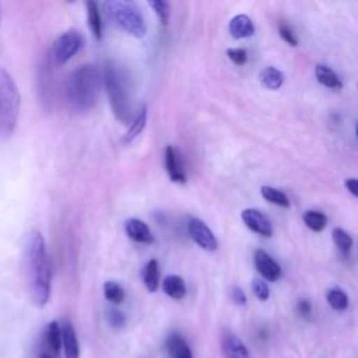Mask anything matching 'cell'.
<instances>
[{"label":"cell","instance_id":"44dd1931","mask_svg":"<svg viewBox=\"0 0 358 358\" xmlns=\"http://www.w3.org/2000/svg\"><path fill=\"white\" fill-rule=\"evenodd\" d=\"M158 281H159V268H158V262L155 259H151L147 262L144 271H143V282L144 287L150 292H155L158 288Z\"/></svg>","mask_w":358,"mask_h":358},{"label":"cell","instance_id":"ba28073f","mask_svg":"<svg viewBox=\"0 0 358 358\" xmlns=\"http://www.w3.org/2000/svg\"><path fill=\"white\" fill-rule=\"evenodd\" d=\"M241 217H242V221L245 222V225L255 234L262 235V236L273 235L271 222L262 211H259L256 208H245L241 213Z\"/></svg>","mask_w":358,"mask_h":358},{"label":"cell","instance_id":"4dcf8cb0","mask_svg":"<svg viewBox=\"0 0 358 358\" xmlns=\"http://www.w3.org/2000/svg\"><path fill=\"white\" fill-rule=\"evenodd\" d=\"M252 291L260 301H267L270 296V289L262 278H255L252 281Z\"/></svg>","mask_w":358,"mask_h":358},{"label":"cell","instance_id":"484cf974","mask_svg":"<svg viewBox=\"0 0 358 358\" xmlns=\"http://www.w3.org/2000/svg\"><path fill=\"white\" fill-rule=\"evenodd\" d=\"M333 241H334L337 249L344 256L350 255L351 248H352V238L347 231H344L343 228H334L333 229Z\"/></svg>","mask_w":358,"mask_h":358},{"label":"cell","instance_id":"e575fe53","mask_svg":"<svg viewBox=\"0 0 358 358\" xmlns=\"http://www.w3.org/2000/svg\"><path fill=\"white\" fill-rule=\"evenodd\" d=\"M344 185H345L347 190H348L354 197L358 196V182H357L355 178H348V179H345Z\"/></svg>","mask_w":358,"mask_h":358},{"label":"cell","instance_id":"5bb4252c","mask_svg":"<svg viewBox=\"0 0 358 358\" xmlns=\"http://www.w3.org/2000/svg\"><path fill=\"white\" fill-rule=\"evenodd\" d=\"M229 34L236 38V39H243V38H249L255 34V25L253 21L250 20V17H248L246 14H238L235 15L228 25Z\"/></svg>","mask_w":358,"mask_h":358},{"label":"cell","instance_id":"603a6c76","mask_svg":"<svg viewBox=\"0 0 358 358\" xmlns=\"http://www.w3.org/2000/svg\"><path fill=\"white\" fill-rule=\"evenodd\" d=\"M303 222L305 225L315 231V232H320L326 228L327 225V217L322 213V211H316V210H308L303 213Z\"/></svg>","mask_w":358,"mask_h":358},{"label":"cell","instance_id":"2e32d148","mask_svg":"<svg viewBox=\"0 0 358 358\" xmlns=\"http://www.w3.org/2000/svg\"><path fill=\"white\" fill-rule=\"evenodd\" d=\"M315 76H316V80L319 81V84H322L323 87H327L330 90H341L343 88V83H341L340 77L326 64H317L315 67Z\"/></svg>","mask_w":358,"mask_h":358},{"label":"cell","instance_id":"8992f818","mask_svg":"<svg viewBox=\"0 0 358 358\" xmlns=\"http://www.w3.org/2000/svg\"><path fill=\"white\" fill-rule=\"evenodd\" d=\"M84 38L76 29H69L63 32L52 46V60L56 66H62L67 63L83 46Z\"/></svg>","mask_w":358,"mask_h":358},{"label":"cell","instance_id":"836d02e7","mask_svg":"<svg viewBox=\"0 0 358 358\" xmlns=\"http://www.w3.org/2000/svg\"><path fill=\"white\" fill-rule=\"evenodd\" d=\"M232 301L236 303V305H239V306H243L245 303H246V295H245V292H243V289L242 288H239V287H234L232 288Z\"/></svg>","mask_w":358,"mask_h":358},{"label":"cell","instance_id":"e0dca14e","mask_svg":"<svg viewBox=\"0 0 358 358\" xmlns=\"http://www.w3.org/2000/svg\"><path fill=\"white\" fill-rule=\"evenodd\" d=\"M145 123H147V105H141V108L138 109L137 115L134 116V119L130 122L129 124V129L126 131V134L123 136V143L124 144H129L131 143L141 131L145 127Z\"/></svg>","mask_w":358,"mask_h":358},{"label":"cell","instance_id":"7402d4cb","mask_svg":"<svg viewBox=\"0 0 358 358\" xmlns=\"http://www.w3.org/2000/svg\"><path fill=\"white\" fill-rule=\"evenodd\" d=\"M45 341L53 354H59L62 348V329L57 322H50L45 329Z\"/></svg>","mask_w":358,"mask_h":358},{"label":"cell","instance_id":"ffe728a7","mask_svg":"<svg viewBox=\"0 0 358 358\" xmlns=\"http://www.w3.org/2000/svg\"><path fill=\"white\" fill-rule=\"evenodd\" d=\"M85 8H87L88 27H90L91 32L94 34V36L96 39H101L102 38V20H101V14H99V7L95 1L90 0L85 3Z\"/></svg>","mask_w":358,"mask_h":358},{"label":"cell","instance_id":"8fae6325","mask_svg":"<svg viewBox=\"0 0 358 358\" xmlns=\"http://www.w3.org/2000/svg\"><path fill=\"white\" fill-rule=\"evenodd\" d=\"M221 348L227 358H250L249 351L242 340L228 330L222 331Z\"/></svg>","mask_w":358,"mask_h":358},{"label":"cell","instance_id":"d6986e66","mask_svg":"<svg viewBox=\"0 0 358 358\" xmlns=\"http://www.w3.org/2000/svg\"><path fill=\"white\" fill-rule=\"evenodd\" d=\"M259 80L267 90H278L284 84V73L273 66L263 69L259 74Z\"/></svg>","mask_w":358,"mask_h":358},{"label":"cell","instance_id":"ac0fdd59","mask_svg":"<svg viewBox=\"0 0 358 358\" xmlns=\"http://www.w3.org/2000/svg\"><path fill=\"white\" fill-rule=\"evenodd\" d=\"M162 289L172 299H182L186 295V284L183 278L176 274H171L164 278Z\"/></svg>","mask_w":358,"mask_h":358},{"label":"cell","instance_id":"d6a6232c","mask_svg":"<svg viewBox=\"0 0 358 358\" xmlns=\"http://www.w3.org/2000/svg\"><path fill=\"white\" fill-rule=\"evenodd\" d=\"M296 310L302 319H310L312 316V305L308 299H299L296 305Z\"/></svg>","mask_w":358,"mask_h":358},{"label":"cell","instance_id":"4fadbf2b","mask_svg":"<svg viewBox=\"0 0 358 358\" xmlns=\"http://www.w3.org/2000/svg\"><path fill=\"white\" fill-rule=\"evenodd\" d=\"M62 329V347L64 358H80V345L76 330L70 322H64Z\"/></svg>","mask_w":358,"mask_h":358},{"label":"cell","instance_id":"d4e9b609","mask_svg":"<svg viewBox=\"0 0 358 358\" xmlns=\"http://www.w3.org/2000/svg\"><path fill=\"white\" fill-rule=\"evenodd\" d=\"M260 193L263 196L264 200L270 201L271 204H275V206H280V207H289V200L287 197L285 193H282L281 190L275 189V187H271V186H262L260 189Z\"/></svg>","mask_w":358,"mask_h":358},{"label":"cell","instance_id":"cb8c5ba5","mask_svg":"<svg viewBox=\"0 0 358 358\" xmlns=\"http://www.w3.org/2000/svg\"><path fill=\"white\" fill-rule=\"evenodd\" d=\"M327 303L334 310H345L348 308V296L340 287H333L326 294Z\"/></svg>","mask_w":358,"mask_h":358},{"label":"cell","instance_id":"9c48e42d","mask_svg":"<svg viewBox=\"0 0 358 358\" xmlns=\"http://www.w3.org/2000/svg\"><path fill=\"white\" fill-rule=\"evenodd\" d=\"M164 162L165 169L169 176V179L175 183H185L186 182V173L183 169V162L180 158L179 151L173 145H166L164 151Z\"/></svg>","mask_w":358,"mask_h":358},{"label":"cell","instance_id":"3957f363","mask_svg":"<svg viewBox=\"0 0 358 358\" xmlns=\"http://www.w3.org/2000/svg\"><path fill=\"white\" fill-rule=\"evenodd\" d=\"M103 83L115 117L119 122H129L131 117V101L127 77L117 66L113 63H106Z\"/></svg>","mask_w":358,"mask_h":358},{"label":"cell","instance_id":"4316f807","mask_svg":"<svg viewBox=\"0 0 358 358\" xmlns=\"http://www.w3.org/2000/svg\"><path fill=\"white\" fill-rule=\"evenodd\" d=\"M103 296L113 305H119L124 299V289L115 281H106L103 284Z\"/></svg>","mask_w":358,"mask_h":358},{"label":"cell","instance_id":"6da1fadb","mask_svg":"<svg viewBox=\"0 0 358 358\" xmlns=\"http://www.w3.org/2000/svg\"><path fill=\"white\" fill-rule=\"evenodd\" d=\"M25 260L32 299L38 306H43L48 303L50 296L52 268L46 249V242L42 234L36 229L31 231L28 236Z\"/></svg>","mask_w":358,"mask_h":358},{"label":"cell","instance_id":"f546056e","mask_svg":"<svg viewBox=\"0 0 358 358\" xmlns=\"http://www.w3.org/2000/svg\"><path fill=\"white\" fill-rule=\"evenodd\" d=\"M227 56L236 66H243L248 62V52L243 48H229Z\"/></svg>","mask_w":358,"mask_h":358},{"label":"cell","instance_id":"1f68e13d","mask_svg":"<svg viewBox=\"0 0 358 358\" xmlns=\"http://www.w3.org/2000/svg\"><path fill=\"white\" fill-rule=\"evenodd\" d=\"M278 34L282 38V41H285L288 45H291V46H296L298 45V41H296V38L294 35V31L287 24L282 22V24L278 25Z\"/></svg>","mask_w":358,"mask_h":358},{"label":"cell","instance_id":"30bf717a","mask_svg":"<svg viewBox=\"0 0 358 358\" xmlns=\"http://www.w3.org/2000/svg\"><path fill=\"white\" fill-rule=\"evenodd\" d=\"M255 267L260 273L264 280L277 281L281 277V266L263 249H257L255 252Z\"/></svg>","mask_w":358,"mask_h":358},{"label":"cell","instance_id":"7a4b0ae2","mask_svg":"<svg viewBox=\"0 0 358 358\" xmlns=\"http://www.w3.org/2000/svg\"><path fill=\"white\" fill-rule=\"evenodd\" d=\"M102 85L101 71L94 64H84L73 70L64 85L69 106L78 113L90 112L98 102Z\"/></svg>","mask_w":358,"mask_h":358},{"label":"cell","instance_id":"d590c367","mask_svg":"<svg viewBox=\"0 0 358 358\" xmlns=\"http://www.w3.org/2000/svg\"><path fill=\"white\" fill-rule=\"evenodd\" d=\"M41 358H52V357H50L48 352H42V354H41Z\"/></svg>","mask_w":358,"mask_h":358},{"label":"cell","instance_id":"7c38bea8","mask_svg":"<svg viewBox=\"0 0 358 358\" xmlns=\"http://www.w3.org/2000/svg\"><path fill=\"white\" fill-rule=\"evenodd\" d=\"M124 231L130 239L138 243L150 245L154 242V235L148 225L138 218H129L124 222Z\"/></svg>","mask_w":358,"mask_h":358},{"label":"cell","instance_id":"52a82bcc","mask_svg":"<svg viewBox=\"0 0 358 358\" xmlns=\"http://www.w3.org/2000/svg\"><path fill=\"white\" fill-rule=\"evenodd\" d=\"M187 232L190 238L201 249L207 252H214L218 248V241L207 224L199 218H190L187 224Z\"/></svg>","mask_w":358,"mask_h":358},{"label":"cell","instance_id":"5b68a950","mask_svg":"<svg viewBox=\"0 0 358 358\" xmlns=\"http://www.w3.org/2000/svg\"><path fill=\"white\" fill-rule=\"evenodd\" d=\"M21 96L11 76L0 67V136L8 137L13 134L18 113Z\"/></svg>","mask_w":358,"mask_h":358},{"label":"cell","instance_id":"f1b7e54d","mask_svg":"<svg viewBox=\"0 0 358 358\" xmlns=\"http://www.w3.org/2000/svg\"><path fill=\"white\" fill-rule=\"evenodd\" d=\"M106 320L109 323L110 327L113 329H122L126 323V316L122 310L116 309V308H112L106 312Z\"/></svg>","mask_w":358,"mask_h":358},{"label":"cell","instance_id":"83f0119b","mask_svg":"<svg viewBox=\"0 0 358 358\" xmlns=\"http://www.w3.org/2000/svg\"><path fill=\"white\" fill-rule=\"evenodd\" d=\"M148 4L154 10V13L158 15L162 25H166L169 22V3L154 0V1H148Z\"/></svg>","mask_w":358,"mask_h":358},{"label":"cell","instance_id":"277c9868","mask_svg":"<svg viewBox=\"0 0 358 358\" xmlns=\"http://www.w3.org/2000/svg\"><path fill=\"white\" fill-rule=\"evenodd\" d=\"M109 21L117 28L134 38H143L147 34V25L140 8L131 1L112 0L103 3Z\"/></svg>","mask_w":358,"mask_h":358},{"label":"cell","instance_id":"9a60e30c","mask_svg":"<svg viewBox=\"0 0 358 358\" xmlns=\"http://www.w3.org/2000/svg\"><path fill=\"white\" fill-rule=\"evenodd\" d=\"M166 350L171 358H193V352L186 340L178 333H172L166 338Z\"/></svg>","mask_w":358,"mask_h":358}]
</instances>
